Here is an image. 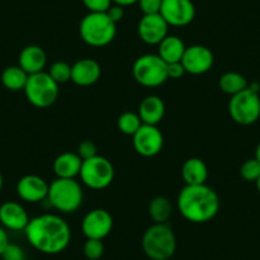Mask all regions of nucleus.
Returning <instances> with one entry per match:
<instances>
[{
	"instance_id": "nucleus-13",
	"label": "nucleus",
	"mask_w": 260,
	"mask_h": 260,
	"mask_svg": "<svg viewBox=\"0 0 260 260\" xmlns=\"http://www.w3.org/2000/svg\"><path fill=\"white\" fill-rule=\"evenodd\" d=\"M112 226H114L112 216L110 212L102 208L92 209L82 221V231L87 239L104 240L110 235Z\"/></svg>"
},
{
	"instance_id": "nucleus-21",
	"label": "nucleus",
	"mask_w": 260,
	"mask_h": 260,
	"mask_svg": "<svg viewBox=\"0 0 260 260\" xmlns=\"http://www.w3.org/2000/svg\"><path fill=\"white\" fill-rule=\"evenodd\" d=\"M181 177L185 185L206 184L208 179V167L202 158L190 157L182 164Z\"/></svg>"
},
{
	"instance_id": "nucleus-10",
	"label": "nucleus",
	"mask_w": 260,
	"mask_h": 260,
	"mask_svg": "<svg viewBox=\"0 0 260 260\" xmlns=\"http://www.w3.org/2000/svg\"><path fill=\"white\" fill-rule=\"evenodd\" d=\"M133 146L141 156L154 157L164 148V136L157 125L143 124L133 136Z\"/></svg>"
},
{
	"instance_id": "nucleus-24",
	"label": "nucleus",
	"mask_w": 260,
	"mask_h": 260,
	"mask_svg": "<svg viewBox=\"0 0 260 260\" xmlns=\"http://www.w3.org/2000/svg\"><path fill=\"white\" fill-rule=\"evenodd\" d=\"M171 201L166 197H156L149 202L148 214L154 223H167L172 216Z\"/></svg>"
},
{
	"instance_id": "nucleus-20",
	"label": "nucleus",
	"mask_w": 260,
	"mask_h": 260,
	"mask_svg": "<svg viewBox=\"0 0 260 260\" xmlns=\"http://www.w3.org/2000/svg\"><path fill=\"white\" fill-rule=\"evenodd\" d=\"M166 112L165 102L161 97L151 94L142 100L138 109V115L142 122L147 125H157L162 121Z\"/></svg>"
},
{
	"instance_id": "nucleus-31",
	"label": "nucleus",
	"mask_w": 260,
	"mask_h": 260,
	"mask_svg": "<svg viewBox=\"0 0 260 260\" xmlns=\"http://www.w3.org/2000/svg\"><path fill=\"white\" fill-rule=\"evenodd\" d=\"M2 257H3V260H26V254L19 245L9 242L8 246L2 254Z\"/></svg>"
},
{
	"instance_id": "nucleus-30",
	"label": "nucleus",
	"mask_w": 260,
	"mask_h": 260,
	"mask_svg": "<svg viewBox=\"0 0 260 260\" xmlns=\"http://www.w3.org/2000/svg\"><path fill=\"white\" fill-rule=\"evenodd\" d=\"M91 13H105L112 6V0H82Z\"/></svg>"
},
{
	"instance_id": "nucleus-5",
	"label": "nucleus",
	"mask_w": 260,
	"mask_h": 260,
	"mask_svg": "<svg viewBox=\"0 0 260 260\" xmlns=\"http://www.w3.org/2000/svg\"><path fill=\"white\" fill-rule=\"evenodd\" d=\"M79 35L89 46H107L116 36V23H114L106 13L89 12L79 23Z\"/></svg>"
},
{
	"instance_id": "nucleus-12",
	"label": "nucleus",
	"mask_w": 260,
	"mask_h": 260,
	"mask_svg": "<svg viewBox=\"0 0 260 260\" xmlns=\"http://www.w3.org/2000/svg\"><path fill=\"white\" fill-rule=\"evenodd\" d=\"M159 14L169 26L185 27L195 18V7L191 0H164Z\"/></svg>"
},
{
	"instance_id": "nucleus-8",
	"label": "nucleus",
	"mask_w": 260,
	"mask_h": 260,
	"mask_svg": "<svg viewBox=\"0 0 260 260\" xmlns=\"http://www.w3.org/2000/svg\"><path fill=\"white\" fill-rule=\"evenodd\" d=\"M133 77L143 87H159L169 79L167 64L158 55H142L133 64Z\"/></svg>"
},
{
	"instance_id": "nucleus-15",
	"label": "nucleus",
	"mask_w": 260,
	"mask_h": 260,
	"mask_svg": "<svg viewBox=\"0 0 260 260\" xmlns=\"http://www.w3.org/2000/svg\"><path fill=\"white\" fill-rule=\"evenodd\" d=\"M17 194L27 203H40L47 199L49 184L37 175H26L17 182Z\"/></svg>"
},
{
	"instance_id": "nucleus-19",
	"label": "nucleus",
	"mask_w": 260,
	"mask_h": 260,
	"mask_svg": "<svg viewBox=\"0 0 260 260\" xmlns=\"http://www.w3.org/2000/svg\"><path fill=\"white\" fill-rule=\"evenodd\" d=\"M83 159L74 152H64L55 158L52 170L57 179H76L79 176Z\"/></svg>"
},
{
	"instance_id": "nucleus-23",
	"label": "nucleus",
	"mask_w": 260,
	"mask_h": 260,
	"mask_svg": "<svg viewBox=\"0 0 260 260\" xmlns=\"http://www.w3.org/2000/svg\"><path fill=\"white\" fill-rule=\"evenodd\" d=\"M28 77V74L19 65H11V67H7L2 73V83L9 91H23Z\"/></svg>"
},
{
	"instance_id": "nucleus-37",
	"label": "nucleus",
	"mask_w": 260,
	"mask_h": 260,
	"mask_svg": "<svg viewBox=\"0 0 260 260\" xmlns=\"http://www.w3.org/2000/svg\"><path fill=\"white\" fill-rule=\"evenodd\" d=\"M139 0H112V4H117L120 7H129V6H133V4L138 3Z\"/></svg>"
},
{
	"instance_id": "nucleus-2",
	"label": "nucleus",
	"mask_w": 260,
	"mask_h": 260,
	"mask_svg": "<svg viewBox=\"0 0 260 260\" xmlns=\"http://www.w3.org/2000/svg\"><path fill=\"white\" fill-rule=\"evenodd\" d=\"M176 203L180 214L191 223L209 222L219 211L218 194L207 184L185 185Z\"/></svg>"
},
{
	"instance_id": "nucleus-3",
	"label": "nucleus",
	"mask_w": 260,
	"mask_h": 260,
	"mask_svg": "<svg viewBox=\"0 0 260 260\" xmlns=\"http://www.w3.org/2000/svg\"><path fill=\"white\" fill-rule=\"evenodd\" d=\"M142 247L151 260H170L176 251V236L167 223H153L142 237Z\"/></svg>"
},
{
	"instance_id": "nucleus-6",
	"label": "nucleus",
	"mask_w": 260,
	"mask_h": 260,
	"mask_svg": "<svg viewBox=\"0 0 260 260\" xmlns=\"http://www.w3.org/2000/svg\"><path fill=\"white\" fill-rule=\"evenodd\" d=\"M23 92L32 106L46 109L52 106L59 99V84L49 76V73L41 72L28 77Z\"/></svg>"
},
{
	"instance_id": "nucleus-36",
	"label": "nucleus",
	"mask_w": 260,
	"mask_h": 260,
	"mask_svg": "<svg viewBox=\"0 0 260 260\" xmlns=\"http://www.w3.org/2000/svg\"><path fill=\"white\" fill-rule=\"evenodd\" d=\"M8 244H9L8 234H7L6 229L0 224V256H2L3 251L6 250V247L8 246Z\"/></svg>"
},
{
	"instance_id": "nucleus-39",
	"label": "nucleus",
	"mask_w": 260,
	"mask_h": 260,
	"mask_svg": "<svg viewBox=\"0 0 260 260\" xmlns=\"http://www.w3.org/2000/svg\"><path fill=\"white\" fill-rule=\"evenodd\" d=\"M3 185H4V180H3V175L0 174V191L3 189Z\"/></svg>"
},
{
	"instance_id": "nucleus-40",
	"label": "nucleus",
	"mask_w": 260,
	"mask_h": 260,
	"mask_svg": "<svg viewBox=\"0 0 260 260\" xmlns=\"http://www.w3.org/2000/svg\"><path fill=\"white\" fill-rule=\"evenodd\" d=\"M255 184H256V189H257V191H259V194H260V177L256 180V181H255Z\"/></svg>"
},
{
	"instance_id": "nucleus-34",
	"label": "nucleus",
	"mask_w": 260,
	"mask_h": 260,
	"mask_svg": "<svg viewBox=\"0 0 260 260\" xmlns=\"http://www.w3.org/2000/svg\"><path fill=\"white\" fill-rule=\"evenodd\" d=\"M185 73L186 72H185L181 61L167 64V77H169V79H180L181 77H184Z\"/></svg>"
},
{
	"instance_id": "nucleus-38",
	"label": "nucleus",
	"mask_w": 260,
	"mask_h": 260,
	"mask_svg": "<svg viewBox=\"0 0 260 260\" xmlns=\"http://www.w3.org/2000/svg\"><path fill=\"white\" fill-rule=\"evenodd\" d=\"M255 158L260 162V142L256 147V151H255Z\"/></svg>"
},
{
	"instance_id": "nucleus-26",
	"label": "nucleus",
	"mask_w": 260,
	"mask_h": 260,
	"mask_svg": "<svg viewBox=\"0 0 260 260\" xmlns=\"http://www.w3.org/2000/svg\"><path fill=\"white\" fill-rule=\"evenodd\" d=\"M143 125L141 117L138 114L132 111L122 112L119 117H117V129L121 132L125 136H132L138 132L139 127Z\"/></svg>"
},
{
	"instance_id": "nucleus-7",
	"label": "nucleus",
	"mask_w": 260,
	"mask_h": 260,
	"mask_svg": "<svg viewBox=\"0 0 260 260\" xmlns=\"http://www.w3.org/2000/svg\"><path fill=\"white\" fill-rule=\"evenodd\" d=\"M231 119L240 125H252L260 117V96L257 89L247 87L244 91L231 96L229 102Z\"/></svg>"
},
{
	"instance_id": "nucleus-14",
	"label": "nucleus",
	"mask_w": 260,
	"mask_h": 260,
	"mask_svg": "<svg viewBox=\"0 0 260 260\" xmlns=\"http://www.w3.org/2000/svg\"><path fill=\"white\" fill-rule=\"evenodd\" d=\"M138 35L148 45H158L169 35V24L159 13L143 14L138 23Z\"/></svg>"
},
{
	"instance_id": "nucleus-11",
	"label": "nucleus",
	"mask_w": 260,
	"mask_h": 260,
	"mask_svg": "<svg viewBox=\"0 0 260 260\" xmlns=\"http://www.w3.org/2000/svg\"><path fill=\"white\" fill-rule=\"evenodd\" d=\"M181 64L186 73L201 76L212 69L214 64V55L203 45H192L185 49Z\"/></svg>"
},
{
	"instance_id": "nucleus-27",
	"label": "nucleus",
	"mask_w": 260,
	"mask_h": 260,
	"mask_svg": "<svg viewBox=\"0 0 260 260\" xmlns=\"http://www.w3.org/2000/svg\"><path fill=\"white\" fill-rule=\"evenodd\" d=\"M47 73L57 84L67 83L72 81V65L67 61H55L51 64Z\"/></svg>"
},
{
	"instance_id": "nucleus-29",
	"label": "nucleus",
	"mask_w": 260,
	"mask_h": 260,
	"mask_svg": "<svg viewBox=\"0 0 260 260\" xmlns=\"http://www.w3.org/2000/svg\"><path fill=\"white\" fill-rule=\"evenodd\" d=\"M105 252V246L102 240L87 239L83 246V254L88 260L101 259Z\"/></svg>"
},
{
	"instance_id": "nucleus-9",
	"label": "nucleus",
	"mask_w": 260,
	"mask_h": 260,
	"mask_svg": "<svg viewBox=\"0 0 260 260\" xmlns=\"http://www.w3.org/2000/svg\"><path fill=\"white\" fill-rule=\"evenodd\" d=\"M114 176L115 170L111 162L106 157L99 154L89 159H84L79 172L82 182L93 190L106 189L112 182Z\"/></svg>"
},
{
	"instance_id": "nucleus-25",
	"label": "nucleus",
	"mask_w": 260,
	"mask_h": 260,
	"mask_svg": "<svg viewBox=\"0 0 260 260\" xmlns=\"http://www.w3.org/2000/svg\"><path fill=\"white\" fill-rule=\"evenodd\" d=\"M218 86L223 93L235 96L239 92L247 88L249 84H247V79L242 74L237 73V72H227V73L221 76L218 81Z\"/></svg>"
},
{
	"instance_id": "nucleus-1",
	"label": "nucleus",
	"mask_w": 260,
	"mask_h": 260,
	"mask_svg": "<svg viewBox=\"0 0 260 260\" xmlns=\"http://www.w3.org/2000/svg\"><path fill=\"white\" fill-rule=\"evenodd\" d=\"M24 234L32 247L49 255L62 252L72 240L71 227L65 219L50 213L29 219Z\"/></svg>"
},
{
	"instance_id": "nucleus-35",
	"label": "nucleus",
	"mask_w": 260,
	"mask_h": 260,
	"mask_svg": "<svg viewBox=\"0 0 260 260\" xmlns=\"http://www.w3.org/2000/svg\"><path fill=\"white\" fill-rule=\"evenodd\" d=\"M105 13H106L107 16H109V18L116 24H117V22H120L122 18H124V8L120 6H117V4H112V6L110 7V8L107 9Z\"/></svg>"
},
{
	"instance_id": "nucleus-17",
	"label": "nucleus",
	"mask_w": 260,
	"mask_h": 260,
	"mask_svg": "<svg viewBox=\"0 0 260 260\" xmlns=\"http://www.w3.org/2000/svg\"><path fill=\"white\" fill-rule=\"evenodd\" d=\"M100 77H101V65L96 60L84 57L72 65V82L77 86H92L99 82Z\"/></svg>"
},
{
	"instance_id": "nucleus-32",
	"label": "nucleus",
	"mask_w": 260,
	"mask_h": 260,
	"mask_svg": "<svg viewBox=\"0 0 260 260\" xmlns=\"http://www.w3.org/2000/svg\"><path fill=\"white\" fill-rule=\"evenodd\" d=\"M77 153L82 159H89L92 157L97 156V147L92 141H83L79 143Z\"/></svg>"
},
{
	"instance_id": "nucleus-4",
	"label": "nucleus",
	"mask_w": 260,
	"mask_h": 260,
	"mask_svg": "<svg viewBox=\"0 0 260 260\" xmlns=\"http://www.w3.org/2000/svg\"><path fill=\"white\" fill-rule=\"evenodd\" d=\"M47 202L61 213H74L83 203V189L76 179H57L49 185Z\"/></svg>"
},
{
	"instance_id": "nucleus-16",
	"label": "nucleus",
	"mask_w": 260,
	"mask_h": 260,
	"mask_svg": "<svg viewBox=\"0 0 260 260\" xmlns=\"http://www.w3.org/2000/svg\"><path fill=\"white\" fill-rule=\"evenodd\" d=\"M27 211L22 204L8 201L0 206V224L11 231H24L29 222Z\"/></svg>"
},
{
	"instance_id": "nucleus-28",
	"label": "nucleus",
	"mask_w": 260,
	"mask_h": 260,
	"mask_svg": "<svg viewBox=\"0 0 260 260\" xmlns=\"http://www.w3.org/2000/svg\"><path fill=\"white\" fill-rule=\"evenodd\" d=\"M240 175L245 181H256L260 177V162L256 158H250L242 164Z\"/></svg>"
},
{
	"instance_id": "nucleus-22",
	"label": "nucleus",
	"mask_w": 260,
	"mask_h": 260,
	"mask_svg": "<svg viewBox=\"0 0 260 260\" xmlns=\"http://www.w3.org/2000/svg\"><path fill=\"white\" fill-rule=\"evenodd\" d=\"M157 46H158V54L157 55L166 64L181 61L182 55L186 49L184 41L180 37L174 36V35H167Z\"/></svg>"
},
{
	"instance_id": "nucleus-18",
	"label": "nucleus",
	"mask_w": 260,
	"mask_h": 260,
	"mask_svg": "<svg viewBox=\"0 0 260 260\" xmlns=\"http://www.w3.org/2000/svg\"><path fill=\"white\" fill-rule=\"evenodd\" d=\"M46 62V52H45V50L41 46L28 45V46L23 47L22 51L19 52L18 65L28 76L44 72Z\"/></svg>"
},
{
	"instance_id": "nucleus-33",
	"label": "nucleus",
	"mask_w": 260,
	"mask_h": 260,
	"mask_svg": "<svg viewBox=\"0 0 260 260\" xmlns=\"http://www.w3.org/2000/svg\"><path fill=\"white\" fill-rule=\"evenodd\" d=\"M164 0H139V8L143 12V14H154L159 13L161 6Z\"/></svg>"
}]
</instances>
